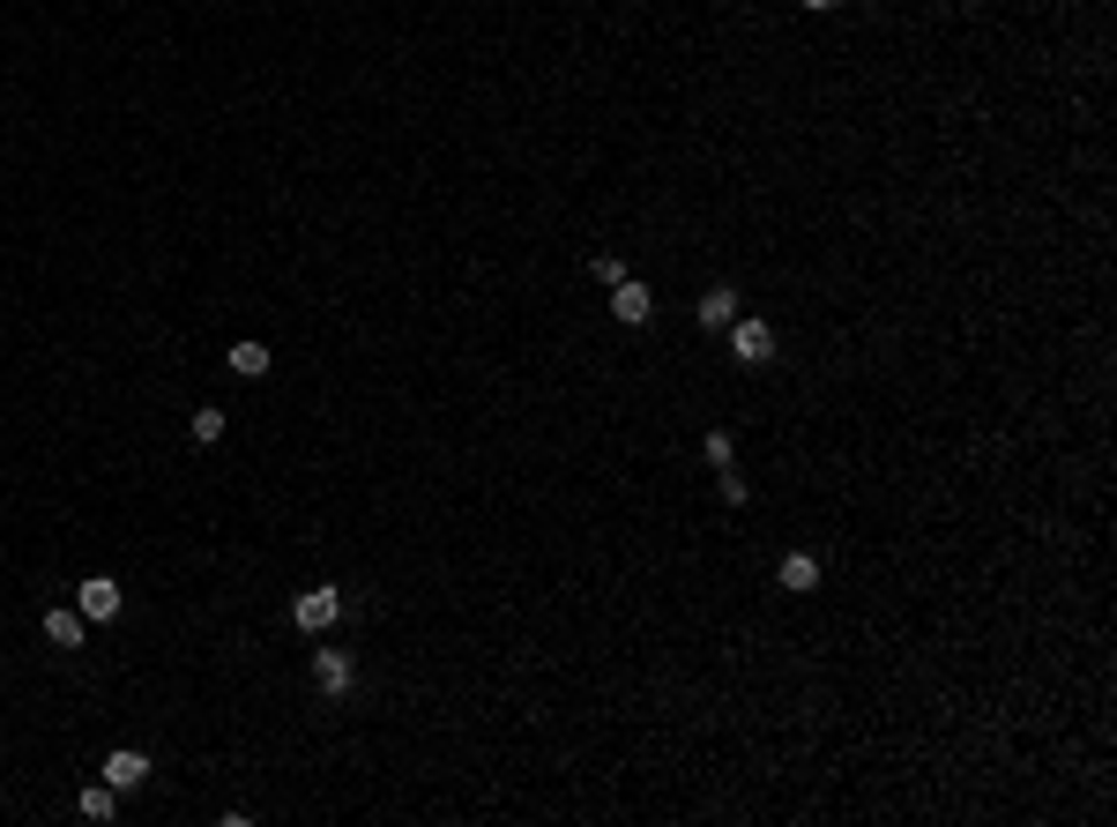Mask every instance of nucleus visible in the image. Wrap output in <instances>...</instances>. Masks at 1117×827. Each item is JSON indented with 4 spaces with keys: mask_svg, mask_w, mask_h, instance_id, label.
Here are the masks:
<instances>
[{
    "mask_svg": "<svg viewBox=\"0 0 1117 827\" xmlns=\"http://www.w3.org/2000/svg\"><path fill=\"white\" fill-rule=\"evenodd\" d=\"M290 619H298V634H329V626L343 619V589H306V596L290 604Z\"/></svg>",
    "mask_w": 1117,
    "mask_h": 827,
    "instance_id": "nucleus-1",
    "label": "nucleus"
},
{
    "mask_svg": "<svg viewBox=\"0 0 1117 827\" xmlns=\"http://www.w3.org/2000/svg\"><path fill=\"white\" fill-rule=\"evenodd\" d=\"M75 612H83L90 626H97V619H120V581H112V575H90L83 589H75Z\"/></svg>",
    "mask_w": 1117,
    "mask_h": 827,
    "instance_id": "nucleus-2",
    "label": "nucleus"
},
{
    "mask_svg": "<svg viewBox=\"0 0 1117 827\" xmlns=\"http://www.w3.org/2000/svg\"><path fill=\"white\" fill-rule=\"evenodd\" d=\"M768 351H775V329L768 321H730V358L738 366H768Z\"/></svg>",
    "mask_w": 1117,
    "mask_h": 827,
    "instance_id": "nucleus-3",
    "label": "nucleus"
},
{
    "mask_svg": "<svg viewBox=\"0 0 1117 827\" xmlns=\"http://www.w3.org/2000/svg\"><path fill=\"white\" fill-rule=\"evenodd\" d=\"M611 314H619L626 329H641V321L656 314V298H649V284H633V276H619V284H611Z\"/></svg>",
    "mask_w": 1117,
    "mask_h": 827,
    "instance_id": "nucleus-4",
    "label": "nucleus"
},
{
    "mask_svg": "<svg viewBox=\"0 0 1117 827\" xmlns=\"http://www.w3.org/2000/svg\"><path fill=\"white\" fill-rule=\"evenodd\" d=\"M105 783H112V790H142V783H150V753L120 745V753L105 760Z\"/></svg>",
    "mask_w": 1117,
    "mask_h": 827,
    "instance_id": "nucleus-5",
    "label": "nucleus"
},
{
    "mask_svg": "<svg viewBox=\"0 0 1117 827\" xmlns=\"http://www.w3.org/2000/svg\"><path fill=\"white\" fill-rule=\"evenodd\" d=\"M693 321H701L708 335H715V329H730V321H738V291H730V284H715V291L701 298V306H693Z\"/></svg>",
    "mask_w": 1117,
    "mask_h": 827,
    "instance_id": "nucleus-6",
    "label": "nucleus"
},
{
    "mask_svg": "<svg viewBox=\"0 0 1117 827\" xmlns=\"http://www.w3.org/2000/svg\"><path fill=\"white\" fill-rule=\"evenodd\" d=\"M83 634H90L83 612H60V604L45 612V641H52V649H83Z\"/></svg>",
    "mask_w": 1117,
    "mask_h": 827,
    "instance_id": "nucleus-7",
    "label": "nucleus"
},
{
    "mask_svg": "<svg viewBox=\"0 0 1117 827\" xmlns=\"http://www.w3.org/2000/svg\"><path fill=\"white\" fill-rule=\"evenodd\" d=\"M313 678H321V694H350V678H358V671H350V657H343V649H321V657H313Z\"/></svg>",
    "mask_w": 1117,
    "mask_h": 827,
    "instance_id": "nucleus-8",
    "label": "nucleus"
},
{
    "mask_svg": "<svg viewBox=\"0 0 1117 827\" xmlns=\"http://www.w3.org/2000/svg\"><path fill=\"white\" fill-rule=\"evenodd\" d=\"M783 589H789V596L820 589V559H812V552H789V559H783Z\"/></svg>",
    "mask_w": 1117,
    "mask_h": 827,
    "instance_id": "nucleus-9",
    "label": "nucleus"
},
{
    "mask_svg": "<svg viewBox=\"0 0 1117 827\" xmlns=\"http://www.w3.org/2000/svg\"><path fill=\"white\" fill-rule=\"evenodd\" d=\"M224 366L239 373V380H261V373H269V343H231V358H224Z\"/></svg>",
    "mask_w": 1117,
    "mask_h": 827,
    "instance_id": "nucleus-10",
    "label": "nucleus"
},
{
    "mask_svg": "<svg viewBox=\"0 0 1117 827\" xmlns=\"http://www.w3.org/2000/svg\"><path fill=\"white\" fill-rule=\"evenodd\" d=\"M112 805H120V790H112V783L83 790V820H112Z\"/></svg>",
    "mask_w": 1117,
    "mask_h": 827,
    "instance_id": "nucleus-11",
    "label": "nucleus"
},
{
    "mask_svg": "<svg viewBox=\"0 0 1117 827\" xmlns=\"http://www.w3.org/2000/svg\"><path fill=\"white\" fill-rule=\"evenodd\" d=\"M701 456L715 462V470H730V456H738V448H730V433H723V425H715V433H708V440H701Z\"/></svg>",
    "mask_w": 1117,
    "mask_h": 827,
    "instance_id": "nucleus-12",
    "label": "nucleus"
},
{
    "mask_svg": "<svg viewBox=\"0 0 1117 827\" xmlns=\"http://www.w3.org/2000/svg\"><path fill=\"white\" fill-rule=\"evenodd\" d=\"M194 440H202V448H209V440H224V411H194Z\"/></svg>",
    "mask_w": 1117,
    "mask_h": 827,
    "instance_id": "nucleus-13",
    "label": "nucleus"
},
{
    "mask_svg": "<svg viewBox=\"0 0 1117 827\" xmlns=\"http://www.w3.org/2000/svg\"><path fill=\"white\" fill-rule=\"evenodd\" d=\"M589 269H596V284H604V291H611V284H619V276H626V261H619V253H596Z\"/></svg>",
    "mask_w": 1117,
    "mask_h": 827,
    "instance_id": "nucleus-14",
    "label": "nucleus"
},
{
    "mask_svg": "<svg viewBox=\"0 0 1117 827\" xmlns=\"http://www.w3.org/2000/svg\"><path fill=\"white\" fill-rule=\"evenodd\" d=\"M715 485H723V499H730V507H745V477H738V470H715Z\"/></svg>",
    "mask_w": 1117,
    "mask_h": 827,
    "instance_id": "nucleus-15",
    "label": "nucleus"
},
{
    "mask_svg": "<svg viewBox=\"0 0 1117 827\" xmlns=\"http://www.w3.org/2000/svg\"><path fill=\"white\" fill-rule=\"evenodd\" d=\"M805 8H812V15H834V8H842V0H805Z\"/></svg>",
    "mask_w": 1117,
    "mask_h": 827,
    "instance_id": "nucleus-16",
    "label": "nucleus"
}]
</instances>
